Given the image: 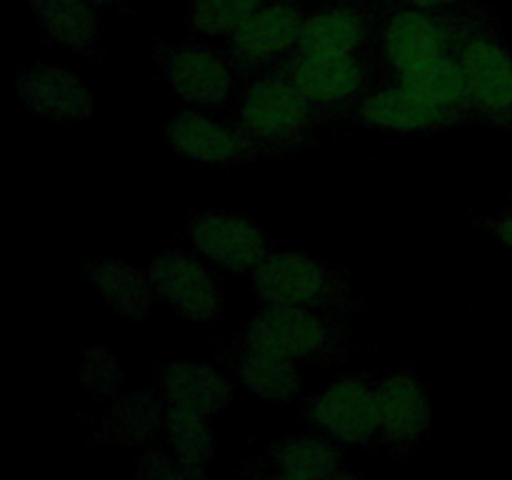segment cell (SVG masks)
Wrapping results in <instances>:
<instances>
[{
    "label": "cell",
    "instance_id": "6",
    "mask_svg": "<svg viewBox=\"0 0 512 480\" xmlns=\"http://www.w3.org/2000/svg\"><path fill=\"white\" fill-rule=\"evenodd\" d=\"M245 345L283 358H323L338 350V333L315 308L263 305L245 330Z\"/></svg>",
    "mask_w": 512,
    "mask_h": 480
},
{
    "label": "cell",
    "instance_id": "20",
    "mask_svg": "<svg viewBox=\"0 0 512 480\" xmlns=\"http://www.w3.org/2000/svg\"><path fill=\"white\" fill-rule=\"evenodd\" d=\"M28 5L50 43L75 53H85L98 43V23L88 0H28Z\"/></svg>",
    "mask_w": 512,
    "mask_h": 480
},
{
    "label": "cell",
    "instance_id": "25",
    "mask_svg": "<svg viewBox=\"0 0 512 480\" xmlns=\"http://www.w3.org/2000/svg\"><path fill=\"white\" fill-rule=\"evenodd\" d=\"M263 0H193L190 25L203 35H230L243 20H248Z\"/></svg>",
    "mask_w": 512,
    "mask_h": 480
},
{
    "label": "cell",
    "instance_id": "11",
    "mask_svg": "<svg viewBox=\"0 0 512 480\" xmlns=\"http://www.w3.org/2000/svg\"><path fill=\"white\" fill-rule=\"evenodd\" d=\"M190 240L195 248L210 260L233 273H248L255 270L273 250H270L265 235L248 220L238 215L200 213L190 223Z\"/></svg>",
    "mask_w": 512,
    "mask_h": 480
},
{
    "label": "cell",
    "instance_id": "13",
    "mask_svg": "<svg viewBox=\"0 0 512 480\" xmlns=\"http://www.w3.org/2000/svg\"><path fill=\"white\" fill-rule=\"evenodd\" d=\"M168 138L183 158L200 165L245 163V160L265 155V150L235 125L225 128L190 110L170 120Z\"/></svg>",
    "mask_w": 512,
    "mask_h": 480
},
{
    "label": "cell",
    "instance_id": "5",
    "mask_svg": "<svg viewBox=\"0 0 512 480\" xmlns=\"http://www.w3.org/2000/svg\"><path fill=\"white\" fill-rule=\"evenodd\" d=\"M305 18L293 0L263 3L228 35L225 60L240 78L273 68L298 40Z\"/></svg>",
    "mask_w": 512,
    "mask_h": 480
},
{
    "label": "cell",
    "instance_id": "23",
    "mask_svg": "<svg viewBox=\"0 0 512 480\" xmlns=\"http://www.w3.org/2000/svg\"><path fill=\"white\" fill-rule=\"evenodd\" d=\"M165 420H168L175 460H178L188 478H200L205 468H208L210 458H213L215 445L213 430L208 425V415L165 403Z\"/></svg>",
    "mask_w": 512,
    "mask_h": 480
},
{
    "label": "cell",
    "instance_id": "10",
    "mask_svg": "<svg viewBox=\"0 0 512 480\" xmlns=\"http://www.w3.org/2000/svg\"><path fill=\"white\" fill-rule=\"evenodd\" d=\"M18 98L38 118L55 125L83 123L93 115V95L88 85L68 68L35 63L18 73Z\"/></svg>",
    "mask_w": 512,
    "mask_h": 480
},
{
    "label": "cell",
    "instance_id": "3",
    "mask_svg": "<svg viewBox=\"0 0 512 480\" xmlns=\"http://www.w3.org/2000/svg\"><path fill=\"white\" fill-rule=\"evenodd\" d=\"M303 420L338 443L370 445L380 433V380L355 373L305 400Z\"/></svg>",
    "mask_w": 512,
    "mask_h": 480
},
{
    "label": "cell",
    "instance_id": "30",
    "mask_svg": "<svg viewBox=\"0 0 512 480\" xmlns=\"http://www.w3.org/2000/svg\"><path fill=\"white\" fill-rule=\"evenodd\" d=\"M93 5H110V3H118V0H88Z\"/></svg>",
    "mask_w": 512,
    "mask_h": 480
},
{
    "label": "cell",
    "instance_id": "8",
    "mask_svg": "<svg viewBox=\"0 0 512 480\" xmlns=\"http://www.w3.org/2000/svg\"><path fill=\"white\" fill-rule=\"evenodd\" d=\"M275 70L293 80L310 100L328 110L360 103L368 93V65L350 55H283Z\"/></svg>",
    "mask_w": 512,
    "mask_h": 480
},
{
    "label": "cell",
    "instance_id": "27",
    "mask_svg": "<svg viewBox=\"0 0 512 480\" xmlns=\"http://www.w3.org/2000/svg\"><path fill=\"white\" fill-rule=\"evenodd\" d=\"M138 475L140 478H188L185 470L180 468L178 460L165 458L163 453H148L138 463Z\"/></svg>",
    "mask_w": 512,
    "mask_h": 480
},
{
    "label": "cell",
    "instance_id": "14",
    "mask_svg": "<svg viewBox=\"0 0 512 480\" xmlns=\"http://www.w3.org/2000/svg\"><path fill=\"white\" fill-rule=\"evenodd\" d=\"M355 120L368 128L395 130V133H428V130H443L463 123L455 115L423 103L390 78H380L375 90L360 98Z\"/></svg>",
    "mask_w": 512,
    "mask_h": 480
},
{
    "label": "cell",
    "instance_id": "7",
    "mask_svg": "<svg viewBox=\"0 0 512 480\" xmlns=\"http://www.w3.org/2000/svg\"><path fill=\"white\" fill-rule=\"evenodd\" d=\"M255 293L263 305L325 308L338 300V280L305 253H270L253 270Z\"/></svg>",
    "mask_w": 512,
    "mask_h": 480
},
{
    "label": "cell",
    "instance_id": "19",
    "mask_svg": "<svg viewBox=\"0 0 512 480\" xmlns=\"http://www.w3.org/2000/svg\"><path fill=\"white\" fill-rule=\"evenodd\" d=\"M268 463L280 478L320 480L343 475L340 450L320 435H293L275 440L268 448Z\"/></svg>",
    "mask_w": 512,
    "mask_h": 480
},
{
    "label": "cell",
    "instance_id": "1",
    "mask_svg": "<svg viewBox=\"0 0 512 480\" xmlns=\"http://www.w3.org/2000/svg\"><path fill=\"white\" fill-rule=\"evenodd\" d=\"M330 115L333 110L310 100L280 70L268 68L245 90L235 128L250 135L265 153H273L305 145Z\"/></svg>",
    "mask_w": 512,
    "mask_h": 480
},
{
    "label": "cell",
    "instance_id": "4",
    "mask_svg": "<svg viewBox=\"0 0 512 480\" xmlns=\"http://www.w3.org/2000/svg\"><path fill=\"white\" fill-rule=\"evenodd\" d=\"M458 55L465 65L475 118L512 130V53L490 28L468 23Z\"/></svg>",
    "mask_w": 512,
    "mask_h": 480
},
{
    "label": "cell",
    "instance_id": "24",
    "mask_svg": "<svg viewBox=\"0 0 512 480\" xmlns=\"http://www.w3.org/2000/svg\"><path fill=\"white\" fill-rule=\"evenodd\" d=\"M160 415H165V398L155 393H140L133 398H125L115 408L110 428H113L115 438L123 443H143L158 425Z\"/></svg>",
    "mask_w": 512,
    "mask_h": 480
},
{
    "label": "cell",
    "instance_id": "12",
    "mask_svg": "<svg viewBox=\"0 0 512 480\" xmlns=\"http://www.w3.org/2000/svg\"><path fill=\"white\" fill-rule=\"evenodd\" d=\"M158 65L175 93L195 108H220L230 93V65L208 45L183 43L160 50Z\"/></svg>",
    "mask_w": 512,
    "mask_h": 480
},
{
    "label": "cell",
    "instance_id": "9",
    "mask_svg": "<svg viewBox=\"0 0 512 480\" xmlns=\"http://www.w3.org/2000/svg\"><path fill=\"white\" fill-rule=\"evenodd\" d=\"M148 278L165 305L195 323H210L223 310V290L195 258L183 250H165L150 263Z\"/></svg>",
    "mask_w": 512,
    "mask_h": 480
},
{
    "label": "cell",
    "instance_id": "2",
    "mask_svg": "<svg viewBox=\"0 0 512 480\" xmlns=\"http://www.w3.org/2000/svg\"><path fill=\"white\" fill-rule=\"evenodd\" d=\"M468 23H460L445 8L400 5L385 18L378 35V63L383 75H398L435 58L455 53Z\"/></svg>",
    "mask_w": 512,
    "mask_h": 480
},
{
    "label": "cell",
    "instance_id": "29",
    "mask_svg": "<svg viewBox=\"0 0 512 480\" xmlns=\"http://www.w3.org/2000/svg\"><path fill=\"white\" fill-rule=\"evenodd\" d=\"M458 3L463 0H400V5H408V8H450Z\"/></svg>",
    "mask_w": 512,
    "mask_h": 480
},
{
    "label": "cell",
    "instance_id": "22",
    "mask_svg": "<svg viewBox=\"0 0 512 480\" xmlns=\"http://www.w3.org/2000/svg\"><path fill=\"white\" fill-rule=\"evenodd\" d=\"M235 368H238L245 388L265 403H285L300 388V375L293 360L268 353V350H255L243 345Z\"/></svg>",
    "mask_w": 512,
    "mask_h": 480
},
{
    "label": "cell",
    "instance_id": "18",
    "mask_svg": "<svg viewBox=\"0 0 512 480\" xmlns=\"http://www.w3.org/2000/svg\"><path fill=\"white\" fill-rule=\"evenodd\" d=\"M368 35V18L358 8L335 5L305 18L298 40L285 55H350Z\"/></svg>",
    "mask_w": 512,
    "mask_h": 480
},
{
    "label": "cell",
    "instance_id": "17",
    "mask_svg": "<svg viewBox=\"0 0 512 480\" xmlns=\"http://www.w3.org/2000/svg\"><path fill=\"white\" fill-rule=\"evenodd\" d=\"M160 393L165 403L213 415L228 408L233 400V385L208 365L175 360L160 365Z\"/></svg>",
    "mask_w": 512,
    "mask_h": 480
},
{
    "label": "cell",
    "instance_id": "28",
    "mask_svg": "<svg viewBox=\"0 0 512 480\" xmlns=\"http://www.w3.org/2000/svg\"><path fill=\"white\" fill-rule=\"evenodd\" d=\"M483 228L488 230L495 240H500V243L512 253V210L493 215V218H483Z\"/></svg>",
    "mask_w": 512,
    "mask_h": 480
},
{
    "label": "cell",
    "instance_id": "21",
    "mask_svg": "<svg viewBox=\"0 0 512 480\" xmlns=\"http://www.w3.org/2000/svg\"><path fill=\"white\" fill-rule=\"evenodd\" d=\"M88 280L95 293L120 315L140 320L153 305L155 288L148 273L143 275L140 270L118 263L113 258H98L95 263H90Z\"/></svg>",
    "mask_w": 512,
    "mask_h": 480
},
{
    "label": "cell",
    "instance_id": "16",
    "mask_svg": "<svg viewBox=\"0 0 512 480\" xmlns=\"http://www.w3.org/2000/svg\"><path fill=\"white\" fill-rule=\"evenodd\" d=\"M383 78L395 80L408 93H413L415 98L455 115L463 123L475 118L473 105H470L468 75H465V65L460 60L458 50L443 55V58L430 60V63L418 65V68L405 70V73L383 75Z\"/></svg>",
    "mask_w": 512,
    "mask_h": 480
},
{
    "label": "cell",
    "instance_id": "15",
    "mask_svg": "<svg viewBox=\"0 0 512 480\" xmlns=\"http://www.w3.org/2000/svg\"><path fill=\"white\" fill-rule=\"evenodd\" d=\"M430 420V398L413 373H390L380 380V443L398 450L413 448L430 428Z\"/></svg>",
    "mask_w": 512,
    "mask_h": 480
},
{
    "label": "cell",
    "instance_id": "26",
    "mask_svg": "<svg viewBox=\"0 0 512 480\" xmlns=\"http://www.w3.org/2000/svg\"><path fill=\"white\" fill-rule=\"evenodd\" d=\"M83 380H85V388L90 383H95V390L98 393H110L115 388V365L113 360L105 358V353L100 350H93L88 353V363L83 368Z\"/></svg>",
    "mask_w": 512,
    "mask_h": 480
}]
</instances>
